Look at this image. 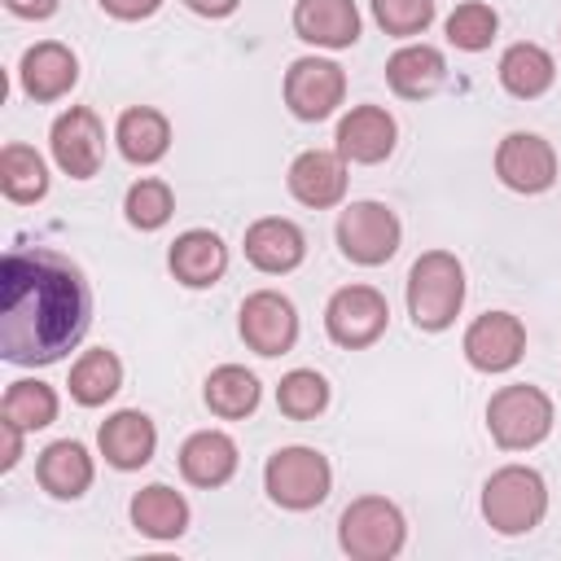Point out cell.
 <instances>
[{
  "mask_svg": "<svg viewBox=\"0 0 561 561\" xmlns=\"http://www.w3.org/2000/svg\"><path fill=\"white\" fill-rule=\"evenodd\" d=\"M88 285L53 250H9L0 267V351L9 364H53L88 329Z\"/></svg>",
  "mask_w": 561,
  "mask_h": 561,
  "instance_id": "6da1fadb",
  "label": "cell"
},
{
  "mask_svg": "<svg viewBox=\"0 0 561 561\" xmlns=\"http://www.w3.org/2000/svg\"><path fill=\"white\" fill-rule=\"evenodd\" d=\"M465 302V267L447 250H430L408 272V311L416 329H447Z\"/></svg>",
  "mask_w": 561,
  "mask_h": 561,
  "instance_id": "7a4b0ae2",
  "label": "cell"
},
{
  "mask_svg": "<svg viewBox=\"0 0 561 561\" xmlns=\"http://www.w3.org/2000/svg\"><path fill=\"white\" fill-rule=\"evenodd\" d=\"M548 513V486L535 469L526 465H504L486 478L482 486V517L500 535H526L543 522Z\"/></svg>",
  "mask_w": 561,
  "mask_h": 561,
  "instance_id": "3957f363",
  "label": "cell"
},
{
  "mask_svg": "<svg viewBox=\"0 0 561 561\" xmlns=\"http://www.w3.org/2000/svg\"><path fill=\"white\" fill-rule=\"evenodd\" d=\"M403 535H408L403 513L381 495H364V500L346 504V513L337 522V543L355 561H390V557H399Z\"/></svg>",
  "mask_w": 561,
  "mask_h": 561,
  "instance_id": "277c9868",
  "label": "cell"
},
{
  "mask_svg": "<svg viewBox=\"0 0 561 561\" xmlns=\"http://www.w3.org/2000/svg\"><path fill=\"white\" fill-rule=\"evenodd\" d=\"M486 425L491 438L504 451H526L548 438L552 430V399L539 386H504L486 403Z\"/></svg>",
  "mask_w": 561,
  "mask_h": 561,
  "instance_id": "5b68a950",
  "label": "cell"
},
{
  "mask_svg": "<svg viewBox=\"0 0 561 561\" xmlns=\"http://www.w3.org/2000/svg\"><path fill=\"white\" fill-rule=\"evenodd\" d=\"M263 482H267V495L280 504V508H316L324 495H329V460L311 447H280L267 469H263Z\"/></svg>",
  "mask_w": 561,
  "mask_h": 561,
  "instance_id": "8992f818",
  "label": "cell"
},
{
  "mask_svg": "<svg viewBox=\"0 0 561 561\" xmlns=\"http://www.w3.org/2000/svg\"><path fill=\"white\" fill-rule=\"evenodd\" d=\"M337 245L351 263L377 267L399 250V219L381 202H351L337 219Z\"/></svg>",
  "mask_w": 561,
  "mask_h": 561,
  "instance_id": "52a82bcc",
  "label": "cell"
},
{
  "mask_svg": "<svg viewBox=\"0 0 561 561\" xmlns=\"http://www.w3.org/2000/svg\"><path fill=\"white\" fill-rule=\"evenodd\" d=\"M386 320H390V307L386 298L373 289V285H346L329 298L324 307V329L337 346H368L386 333Z\"/></svg>",
  "mask_w": 561,
  "mask_h": 561,
  "instance_id": "ba28073f",
  "label": "cell"
},
{
  "mask_svg": "<svg viewBox=\"0 0 561 561\" xmlns=\"http://www.w3.org/2000/svg\"><path fill=\"white\" fill-rule=\"evenodd\" d=\"M53 158L70 180H88L101 171L105 158V127L88 105H70L57 123H53Z\"/></svg>",
  "mask_w": 561,
  "mask_h": 561,
  "instance_id": "9c48e42d",
  "label": "cell"
},
{
  "mask_svg": "<svg viewBox=\"0 0 561 561\" xmlns=\"http://www.w3.org/2000/svg\"><path fill=\"white\" fill-rule=\"evenodd\" d=\"M342 96H346V75L324 57H298L285 75V101L307 123L329 118L342 105Z\"/></svg>",
  "mask_w": 561,
  "mask_h": 561,
  "instance_id": "30bf717a",
  "label": "cell"
},
{
  "mask_svg": "<svg viewBox=\"0 0 561 561\" xmlns=\"http://www.w3.org/2000/svg\"><path fill=\"white\" fill-rule=\"evenodd\" d=\"M495 175L517 193H543L557 180V153L535 131H508L495 149Z\"/></svg>",
  "mask_w": 561,
  "mask_h": 561,
  "instance_id": "8fae6325",
  "label": "cell"
},
{
  "mask_svg": "<svg viewBox=\"0 0 561 561\" xmlns=\"http://www.w3.org/2000/svg\"><path fill=\"white\" fill-rule=\"evenodd\" d=\"M241 337L259 355H285L298 337V316L294 302L276 289H259L241 302Z\"/></svg>",
  "mask_w": 561,
  "mask_h": 561,
  "instance_id": "7c38bea8",
  "label": "cell"
},
{
  "mask_svg": "<svg viewBox=\"0 0 561 561\" xmlns=\"http://www.w3.org/2000/svg\"><path fill=\"white\" fill-rule=\"evenodd\" d=\"M526 351V329L508 311H486L465 329V359L478 373H508Z\"/></svg>",
  "mask_w": 561,
  "mask_h": 561,
  "instance_id": "4fadbf2b",
  "label": "cell"
},
{
  "mask_svg": "<svg viewBox=\"0 0 561 561\" xmlns=\"http://www.w3.org/2000/svg\"><path fill=\"white\" fill-rule=\"evenodd\" d=\"M289 193L302 206H311V210L337 206L342 193H346V158L342 153H329V149L298 153L294 167H289Z\"/></svg>",
  "mask_w": 561,
  "mask_h": 561,
  "instance_id": "5bb4252c",
  "label": "cell"
},
{
  "mask_svg": "<svg viewBox=\"0 0 561 561\" xmlns=\"http://www.w3.org/2000/svg\"><path fill=\"white\" fill-rule=\"evenodd\" d=\"M294 31L320 48H351L359 39V9L355 0H298Z\"/></svg>",
  "mask_w": 561,
  "mask_h": 561,
  "instance_id": "9a60e30c",
  "label": "cell"
},
{
  "mask_svg": "<svg viewBox=\"0 0 561 561\" xmlns=\"http://www.w3.org/2000/svg\"><path fill=\"white\" fill-rule=\"evenodd\" d=\"M18 75H22L26 96H35V101H57V96H66V92L75 88L79 61H75V53H70L66 44L44 39V44H35V48L22 53Z\"/></svg>",
  "mask_w": 561,
  "mask_h": 561,
  "instance_id": "2e32d148",
  "label": "cell"
},
{
  "mask_svg": "<svg viewBox=\"0 0 561 561\" xmlns=\"http://www.w3.org/2000/svg\"><path fill=\"white\" fill-rule=\"evenodd\" d=\"M96 443H101V456H105L114 469H140V465L153 460L158 430H153V421H149L145 412H131V408H127V412H114V416L101 425Z\"/></svg>",
  "mask_w": 561,
  "mask_h": 561,
  "instance_id": "e0dca14e",
  "label": "cell"
},
{
  "mask_svg": "<svg viewBox=\"0 0 561 561\" xmlns=\"http://www.w3.org/2000/svg\"><path fill=\"white\" fill-rule=\"evenodd\" d=\"M394 149V118L381 105H355L337 123V153L351 162H381Z\"/></svg>",
  "mask_w": 561,
  "mask_h": 561,
  "instance_id": "ac0fdd59",
  "label": "cell"
},
{
  "mask_svg": "<svg viewBox=\"0 0 561 561\" xmlns=\"http://www.w3.org/2000/svg\"><path fill=\"white\" fill-rule=\"evenodd\" d=\"M302 254H307V241H302L298 224H289V219L267 215V219L250 224V232H245V259L259 272H294L302 263Z\"/></svg>",
  "mask_w": 561,
  "mask_h": 561,
  "instance_id": "d6986e66",
  "label": "cell"
},
{
  "mask_svg": "<svg viewBox=\"0 0 561 561\" xmlns=\"http://www.w3.org/2000/svg\"><path fill=\"white\" fill-rule=\"evenodd\" d=\"M35 478L48 495L57 500H79L88 486H92V456L83 451V443L75 438H61V443H48L39 451V465H35Z\"/></svg>",
  "mask_w": 561,
  "mask_h": 561,
  "instance_id": "ffe728a7",
  "label": "cell"
},
{
  "mask_svg": "<svg viewBox=\"0 0 561 561\" xmlns=\"http://www.w3.org/2000/svg\"><path fill=\"white\" fill-rule=\"evenodd\" d=\"M180 473L193 486H224L237 473V443L219 430H202L180 447Z\"/></svg>",
  "mask_w": 561,
  "mask_h": 561,
  "instance_id": "44dd1931",
  "label": "cell"
},
{
  "mask_svg": "<svg viewBox=\"0 0 561 561\" xmlns=\"http://www.w3.org/2000/svg\"><path fill=\"white\" fill-rule=\"evenodd\" d=\"M224 267H228V250H224V241L215 232L193 228V232L175 237V245H171V272H175V280H184L193 289H206V285H215L224 276Z\"/></svg>",
  "mask_w": 561,
  "mask_h": 561,
  "instance_id": "7402d4cb",
  "label": "cell"
},
{
  "mask_svg": "<svg viewBox=\"0 0 561 561\" xmlns=\"http://www.w3.org/2000/svg\"><path fill=\"white\" fill-rule=\"evenodd\" d=\"M443 79H447V61H443V53L430 48V44H408V48H399V53L386 61V83H390L399 96H408V101L430 96Z\"/></svg>",
  "mask_w": 561,
  "mask_h": 561,
  "instance_id": "603a6c76",
  "label": "cell"
},
{
  "mask_svg": "<svg viewBox=\"0 0 561 561\" xmlns=\"http://www.w3.org/2000/svg\"><path fill=\"white\" fill-rule=\"evenodd\" d=\"M114 140H118V149H123L127 162L149 167V162H158V158L167 153V145H171V123H167L158 110L136 105V110H123V118H118V127H114Z\"/></svg>",
  "mask_w": 561,
  "mask_h": 561,
  "instance_id": "cb8c5ba5",
  "label": "cell"
},
{
  "mask_svg": "<svg viewBox=\"0 0 561 561\" xmlns=\"http://www.w3.org/2000/svg\"><path fill=\"white\" fill-rule=\"evenodd\" d=\"M131 522H136V530L149 535V539H175V535H184V526H188V504H184L180 491L153 482V486L136 491V500H131Z\"/></svg>",
  "mask_w": 561,
  "mask_h": 561,
  "instance_id": "d4e9b609",
  "label": "cell"
},
{
  "mask_svg": "<svg viewBox=\"0 0 561 561\" xmlns=\"http://www.w3.org/2000/svg\"><path fill=\"white\" fill-rule=\"evenodd\" d=\"M552 79H557V66H552L548 48H539V44H513L500 57V83H504V92H513L522 101L543 96L552 88Z\"/></svg>",
  "mask_w": 561,
  "mask_h": 561,
  "instance_id": "484cf974",
  "label": "cell"
},
{
  "mask_svg": "<svg viewBox=\"0 0 561 561\" xmlns=\"http://www.w3.org/2000/svg\"><path fill=\"white\" fill-rule=\"evenodd\" d=\"M123 386V364H118V355L114 351H83L79 359H75V368H70V394H75V403H83V408H96V403H105V399H114V390Z\"/></svg>",
  "mask_w": 561,
  "mask_h": 561,
  "instance_id": "4316f807",
  "label": "cell"
},
{
  "mask_svg": "<svg viewBox=\"0 0 561 561\" xmlns=\"http://www.w3.org/2000/svg\"><path fill=\"white\" fill-rule=\"evenodd\" d=\"M206 408H210L215 416H228V421L250 416V412L259 408V381H254V373H245V368H237V364L215 368V373L206 377Z\"/></svg>",
  "mask_w": 561,
  "mask_h": 561,
  "instance_id": "83f0119b",
  "label": "cell"
},
{
  "mask_svg": "<svg viewBox=\"0 0 561 561\" xmlns=\"http://www.w3.org/2000/svg\"><path fill=\"white\" fill-rule=\"evenodd\" d=\"M0 188H4L9 202H22V206L39 202L48 193V171H44L39 153L26 149V145H4V153H0Z\"/></svg>",
  "mask_w": 561,
  "mask_h": 561,
  "instance_id": "f1b7e54d",
  "label": "cell"
},
{
  "mask_svg": "<svg viewBox=\"0 0 561 561\" xmlns=\"http://www.w3.org/2000/svg\"><path fill=\"white\" fill-rule=\"evenodd\" d=\"M276 403H280L285 416H294V421H311V416H320L324 403H329V381H324L320 373H311V368H294L289 377H280V386H276Z\"/></svg>",
  "mask_w": 561,
  "mask_h": 561,
  "instance_id": "f546056e",
  "label": "cell"
},
{
  "mask_svg": "<svg viewBox=\"0 0 561 561\" xmlns=\"http://www.w3.org/2000/svg\"><path fill=\"white\" fill-rule=\"evenodd\" d=\"M57 416V394L44 381H13L4 390V421L22 430H44Z\"/></svg>",
  "mask_w": 561,
  "mask_h": 561,
  "instance_id": "4dcf8cb0",
  "label": "cell"
},
{
  "mask_svg": "<svg viewBox=\"0 0 561 561\" xmlns=\"http://www.w3.org/2000/svg\"><path fill=\"white\" fill-rule=\"evenodd\" d=\"M495 26H500V18H495L491 4L465 0V4H456L451 18H447V39H451L456 48H465V53H478V48H486V44L495 39Z\"/></svg>",
  "mask_w": 561,
  "mask_h": 561,
  "instance_id": "1f68e13d",
  "label": "cell"
},
{
  "mask_svg": "<svg viewBox=\"0 0 561 561\" xmlns=\"http://www.w3.org/2000/svg\"><path fill=\"white\" fill-rule=\"evenodd\" d=\"M123 210H127V224L153 232V228H162V224L171 219L175 202H171V188H167L162 180H136V184L127 188Z\"/></svg>",
  "mask_w": 561,
  "mask_h": 561,
  "instance_id": "d6a6232c",
  "label": "cell"
},
{
  "mask_svg": "<svg viewBox=\"0 0 561 561\" xmlns=\"http://www.w3.org/2000/svg\"><path fill=\"white\" fill-rule=\"evenodd\" d=\"M373 18L386 35H421L434 22V0H373Z\"/></svg>",
  "mask_w": 561,
  "mask_h": 561,
  "instance_id": "836d02e7",
  "label": "cell"
},
{
  "mask_svg": "<svg viewBox=\"0 0 561 561\" xmlns=\"http://www.w3.org/2000/svg\"><path fill=\"white\" fill-rule=\"evenodd\" d=\"M158 4H162V0H101V9L114 13V18H123V22H140V18H149Z\"/></svg>",
  "mask_w": 561,
  "mask_h": 561,
  "instance_id": "e575fe53",
  "label": "cell"
},
{
  "mask_svg": "<svg viewBox=\"0 0 561 561\" xmlns=\"http://www.w3.org/2000/svg\"><path fill=\"white\" fill-rule=\"evenodd\" d=\"M0 430H4V460H0V469H13V465H18V456H22V425L0 421Z\"/></svg>",
  "mask_w": 561,
  "mask_h": 561,
  "instance_id": "d590c367",
  "label": "cell"
},
{
  "mask_svg": "<svg viewBox=\"0 0 561 561\" xmlns=\"http://www.w3.org/2000/svg\"><path fill=\"white\" fill-rule=\"evenodd\" d=\"M9 4V13H18V18H48L53 9H57V0H4Z\"/></svg>",
  "mask_w": 561,
  "mask_h": 561,
  "instance_id": "8d00e7d4",
  "label": "cell"
},
{
  "mask_svg": "<svg viewBox=\"0 0 561 561\" xmlns=\"http://www.w3.org/2000/svg\"><path fill=\"white\" fill-rule=\"evenodd\" d=\"M193 13H202V18H228L232 9H237V0H184Z\"/></svg>",
  "mask_w": 561,
  "mask_h": 561,
  "instance_id": "74e56055",
  "label": "cell"
}]
</instances>
